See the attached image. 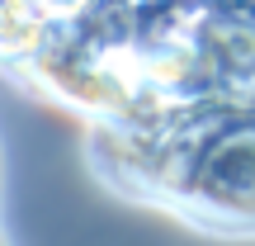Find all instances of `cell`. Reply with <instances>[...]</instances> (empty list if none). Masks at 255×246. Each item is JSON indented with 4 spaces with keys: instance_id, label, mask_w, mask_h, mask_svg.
<instances>
[{
    "instance_id": "6da1fadb",
    "label": "cell",
    "mask_w": 255,
    "mask_h": 246,
    "mask_svg": "<svg viewBox=\"0 0 255 246\" xmlns=\"http://www.w3.org/2000/svg\"><path fill=\"white\" fill-rule=\"evenodd\" d=\"M189 194L227 223H255V123L213 133L189 156Z\"/></svg>"
}]
</instances>
